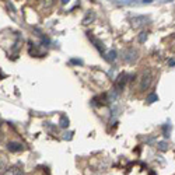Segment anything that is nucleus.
<instances>
[{
	"label": "nucleus",
	"instance_id": "obj_1",
	"mask_svg": "<svg viewBox=\"0 0 175 175\" xmlns=\"http://www.w3.org/2000/svg\"><path fill=\"white\" fill-rule=\"evenodd\" d=\"M151 81H153V74H151L150 70H146V72L142 73V76L139 79V88H140V91H146L151 86Z\"/></svg>",
	"mask_w": 175,
	"mask_h": 175
},
{
	"label": "nucleus",
	"instance_id": "obj_2",
	"mask_svg": "<svg viewBox=\"0 0 175 175\" xmlns=\"http://www.w3.org/2000/svg\"><path fill=\"white\" fill-rule=\"evenodd\" d=\"M123 60L126 63H135L137 60V50L133 48H127L123 50Z\"/></svg>",
	"mask_w": 175,
	"mask_h": 175
},
{
	"label": "nucleus",
	"instance_id": "obj_3",
	"mask_svg": "<svg viewBox=\"0 0 175 175\" xmlns=\"http://www.w3.org/2000/svg\"><path fill=\"white\" fill-rule=\"evenodd\" d=\"M154 0H126L122 1L120 4L123 6H129V7H137V6H146V4H151Z\"/></svg>",
	"mask_w": 175,
	"mask_h": 175
},
{
	"label": "nucleus",
	"instance_id": "obj_4",
	"mask_svg": "<svg viewBox=\"0 0 175 175\" xmlns=\"http://www.w3.org/2000/svg\"><path fill=\"white\" fill-rule=\"evenodd\" d=\"M87 37H88V39H90L91 42H93V44H94V46H95V48L98 49V50H100L102 55H105V45H104L102 42L98 39V38H95V37L93 35V32H90V31L87 32Z\"/></svg>",
	"mask_w": 175,
	"mask_h": 175
},
{
	"label": "nucleus",
	"instance_id": "obj_5",
	"mask_svg": "<svg viewBox=\"0 0 175 175\" xmlns=\"http://www.w3.org/2000/svg\"><path fill=\"white\" fill-rule=\"evenodd\" d=\"M126 81H127V74H125V73L119 74L118 79L115 80V90H116L118 93L122 91V90L125 88V86H126Z\"/></svg>",
	"mask_w": 175,
	"mask_h": 175
},
{
	"label": "nucleus",
	"instance_id": "obj_6",
	"mask_svg": "<svg viewBox=\"0 0 175 175\" xmlns=\"http://www.w3.org/2000/svg\"><path fill=\"white\" fill-rule=\"evenodd\" d=\"M147 21H149V17L146 16H136L132 18V25L135 27V28H139V27H142V25L147 24Z\"/></svg>",
	"mask_w": 175,
	"mask_h": 175
},
{
	"label": "nucleus",
	"instance_id": "obj_7",
	"mask_svg": "<svg viewBox=\"0 0 175 175\" xmlns=\"http://www.w3.org/2000/svg\"><path fill=\"white\" fill-rule=\"evenodd\" d=\"M3 175H24V169L20 165H11L10 168H7L4 171Z\"/></svg>",
	"mask_w": 175,
	"mask_h": 175
},
{
	"label": "nucleus",
	"instance_id": "obj_8",
	"mask_svg": "<svg viewBox=\"0 0 175 175\" xmlns=\"http://www.w3.org/2000/svg\"><path fill=\"white\" fill-rule=\"evenodd\" d=\"M95 20V13H94V10H88L87 13H86V16L83 18V24H90V23H93Z\"/></svg>",
	"mask_w": 175,
	"mask_h": 175
},
{
	"label": "nucleus",
	"instance_id": "obj_9",
	"mask_svg": "<svg viewBox=\"0 0 175 175\" xmlns=\"http://www.w3.org/2000/svg\"><path fill=\"white\" fill-rule=\"evenodd\" d=\"M7 149H8V151H11V153H18V151L23 150V144L17 143V142H11V143L7 144Z\"/></svg>",
	"mask_w": 175,
	"mask_h": 175
},
{
	"label": "nucleus",
	"instance_id": "obj_10",
	"mask_svg": "<svg viewBox=\"0 0 175 175\" xmlns=\"http://www.w3.org/2000/svg\"><path fill=\"white\" fill-rule=\"evenodd\" d=\"M104 57H105V60H108V62H115V59H116V50H109L108 53H105L104 55Z\"/></svg>",
	"mask_w": 175,
	"mask_h": 175
},
{
	"label": "nucleus",
	"instance_id": "obj_11",
	"mask_svg": "<svg viewBox=\"0 0 175 175\" xmlns=\"http://www.w3.org/2000/svg\"><path fill=\"white\" fill-rule=\"evenodd\" d=\"M157 149H158L160 151H167L168 149H169V146H168L167 142L163 140V142H158V143H157Z\"/></svg>",
	"mask_w": 175,
	"mask_h": 175
},
{
	"label": "nucleus",
	"instance_id": "obj_12",
	"mask_svg": "<svg viewBox=\"0 0 175 175\" xmlns=\"http://www.w3.org/2000/svg\"><path fill=\"white\" fill-rule=\"evenodd\" d=\"M156 101H158L157 94H150V95L147 97V102H149V104H153V102H156Z\"/></svg>",
	"mask_w": 175,
	"mask_h": 175
},
{
	"label": "nucleus",
	"instance_id": "obj_13",
	"mask_svg": "<svg viewBox=\"0 0 175 175\" xmlns=\"http://www.w3.org/2000/svg\"><path fill=\"white\" fill-rule=\"evenodd\" d=\"M6 165H7V160H6V157H4V156H0V171H1L3 168H6Z\"/></svg>",
	"mask_w": 175,
	"mask_h": 175
},
{
	"label": "nucleus",
	"instance_id": "obj_14",
	"mask_svg": "<svg viewBox=\"0 0 175 175\" xmlns=\"http://www.w3.org/2000/svg\"><path fill=\"white\" fill-rule=\"evenodd\" d=\"M146 39H147V32H140L139 34V42L140 44H143V42H146Z\"/></svg>",
	"mask_w": 175,
	"mask_h": 175
},
{
	"label": "nucleus",
	"instance_id": "obj_15",
	"mask_svg": "<svg viewBox=\"0 0 175 175\" xmlns=\"http://www.w3.org/2000/svg\"><path fill=\"white\" fill-rule=\"evenodd\" d=\"M60 126H62V127H67V126H69V119H67L66 116H62V119H60Z\"/></svg>",
	"mask_w": 175,
	"mask_h": 175
},
{
	"label": "nucleus",
	"instance_id": "obj_16",
	"mask_svg": "<svg viewBox=\"0 0 175 175\" xmlns=\"http://www.w3.org/2000/svg\"><path fill=\"white\" fill-rule=\"evenodd\" d=\"M72 63H74V64H83V60H80V59H72Z\"/></svg>",
	"mask_w": 175,
	"mask_h": 175
},
{
	"label": "nucleus",
	"instance_id": "obj_17",
	"mask_svg": "<svg viewBox=\"0 0 175 175\" xmlns=\"http://www.w3.org/2000/svg\"><path fill=\"white\" fill-rule=\"evenodd\" d=\"M168 66H175V59H169L168 60Z\"/></svg>",
	"mask_w": 175,
	"mask_h": 175
},
{
	"label": "nucleus",
	"instance_id": "obj_18",
	"mask_svg": "<svg viewBox=\"0 0 175 175\" xmlns=\"http://www.w3.org/2000/svg\"><path fill=\"white\" fill-rule=\"evenodd\" d=\"M69 1H70V0H62V3H63V4H66V3H69Z\"/></svg>",
	"mask_w": 175,
	"mask_h": 175
},
{
	"label": "nucleus",
	"instance_id": "obj_19",
	"mask_svg": "<svg viewBox=\"0 0 175 175\" xmlns=\"http://www.w3.org/2000/svg\"><path fill=\"white\" fill-rule=\"evenodd\" d=\"M165 1H168V3H171V1H174V0H165Z\"/></svg>",
	"mask_w": 175,
	"mask_h": 175
}]
</instances>
